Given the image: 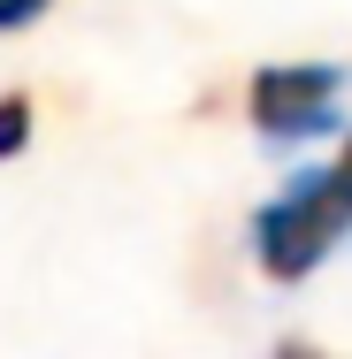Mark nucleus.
<instances>
[{"instance_id": "7ed1b4c3", "label": "nucleus", "mask_w": 352, "mask_h": 359, "mask_svg": "<svg viewBox=\"0 0 352 359\" xmlns=\"http://www.w3.org/2000/svg\"><path fill=\"white\" fill-rule=\"evenodd\" d=\"M23 138H31V100H23V92H8V100H0V161H8V153H23Z\"/></svg>"}, {"instance_id": "f257e3e1", "label": "nucleus", "mask_w": 352, "mask_h": 359, "mask_svg": "<svg viewBox=\"0 0 352 359\" xmlns=\"http://www.w3.org/2000/svg\"><path fill=\"white\" fill-rule=\"evenodd\" d=\"M345 229H352V138H345V153H337L322 176L291 184L276 207L253 215V252H261V268H268L276 283H299V276H314V268L337 252Z\"/></svg>"}, {"instance_id": "f03ea898", "label": "nucleus", "mask_w": 352, "mask_h": 359, "mask_svg": "<svg viewBox=\"0 0 352 359\" xmlns=\"http://www.w3.org/2000/svg\"><path fill=\"white\" fill-rule=\"evenodd\" d=\"M337 84H345V76L330 69V62H276V69L253 76L245 107H253V123H261L268 138L299 145V138H314V130L337 123Z\"/></svg>"}, {"instance_id": "20e7f679", "label": "nucleus", "mask_w": 352, "mask_h": 359, "mask_svg": "<svg viewBox=\"0 0 352 359\" xmlns=\"http://www.w3.org/2000/svg\"><path fill=\"white\" fill-rule=\"evenodd\" d=\"M31 15H46V0H0V31H23Z\"/></svg>"}, {"instance_id": "39448f33", "label": "nucleus", "mask_w": 352, "mask_h": 359, "mask_svg": "<svg viewBox=\"0 0 352 359\" xmlns=\"http://www.w3.org/2000/svg\"><path fill=\"white\" fill-rule=\"evenodd\" d=\"M276 359H330V352H314V344H283Z\"/></svg>"}]
</instances>
